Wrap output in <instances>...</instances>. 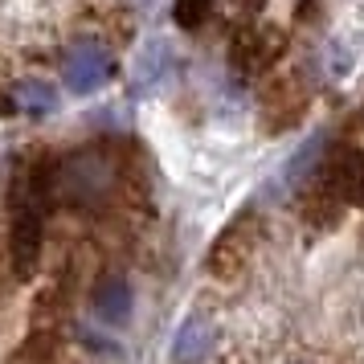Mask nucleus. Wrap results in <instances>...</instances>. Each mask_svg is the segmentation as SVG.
Segmentation results:
<instances>
[{"label": "nucleus", "instance_id": "nucleus-9", "mask_svg": "<svg viewBox=\"0 0 364 364\" xmlns=\"http://www.w3.org/2000/svg\"><path fill=\"white\" fill-rule=\"evenodd\" d=\"M319 156H323V135H311V139L287 160V168H282V188H303L307 176L319 168Z\"/></svg>", "mask_w": 364, "mask_h": 364}, {"label": "nucleus", "instance_id": "nucleus-4", "mask_svg": "<svg viewBox=\"0 0 364 364\" xmlns=\"http://www.w3.org/2000/svg\"><path fill=\"white\" fill-rule=\"evenodd\" d=\"M250 246H254V221H250V213H246V217H237L230 230L217 237L213 254H209V270L221 274V279H230L233 270L250 258Z\"/></svg>", "mask_w": 364, "mask_h": 364}, {"label": "nucleus", "instance_id": "nucleus-7", "mask_svg": "<svg viewBox=\"0 0 364 364\" xmlns=\"http://www.w3.org/2000/svg\"><path fill=\"white\" fill-rule=\"evenodd\" d=\"M209 348H213V328H209V319H184L181 331H176V340H172V364H200L209 356Z\"/></svg>", "mask_w": 364, "mask_h": 364}, {"label": "nucleus", "instance_id": "nucleus-2", "mask_svg": "<svg viewBox=\"0 0 364 364\" xmlns=\"http://www.w3.org/2000/svg\"><path fill=\"white\" fill-rule=\"evenodd\" d=\"M111 184H115L111 160L99 151H78L58 172V197H66L70 205H95L99 197L111 193Z\"/></svg>", "mask_w": 364, "mask_h": 364}, {"label": "nucleus", "instance_id": "nucleus-3", "mask_svg": "<svg viewBox=\"0 0 364 364\" xmlns=\"http://www.w3.org/2000/svg\"><path fill=\"white\" fill-rule=\"evenodd\" d=\"M62 78H66L70 95H95L115 78V62L111 53L95 46V41H82L66 53V66H62Z\"/></svg>", "mask_w": 364, "mask_h": 364}, {"label": "nucleus", "instance_id": "nucleus-8", "mask_svg": "<svg viewBox=\"0 0 364 364\" xmlns=\"http://www.w3.org/2000/svg\"><path fill=\"white\" fill-rule=\"evenodd\" d=\"M9 102H13V111H25V115H50L58 107V90L41 78H25V82L13 86Z\"/></svg>", "mask_w": 364, "mask_h": 364}, {"label": "nucleus", "instance_id": "nucleus-6", "mask_svg": "<svg viewBox=\"0 0 364 364\" xmlns=\"http://www.w3.org/2000/svg\"><path fill=\"white\" fill-rule=\"evenodd\" d=\"M95 315H99L102 323H111V328H119V323H127L132 319V307H135V295H132V282L123 279V274H107V279L95 287Z\"/></svg>", "mask_w": 364, "mask_h": 364}, {"label": "nucleus", "instance_id": "nucleus-1", "mask_svg": "<svg viewBox=\"0 0 364 364\" xmlns=\"http://www.w3.org/2000/svg\"><path fill=\"white\" fill-rule=\"evenodd\" d=\"M46 197L50 176H17L13 184V270L29 279L41 254V225H46Z\"/></svg>", "mask_w": 364, "mask_h": 364}, {"label": "nucleus", "instance_id": "nucleus-11", "mask_svg": "<svg viewBox=\"0 0 364 364\" xmlns=\"http://www.w3.org/2000/svg\"><path fill=\"white\" fill-rule=\"evenodd\" d=\"M209 13H213V0H176L172 4V21L181 29H200L209 21Z\"/></svg>", "mask_w": 364, "mask_h": 364}, {"label": "nucleus", "instance_id": "nucleus-10", "mask_svg": "<svg viewBox=\"0 0 364 364\" xmlns=\"http://www.w3.org/2000/svg\"><path fill=\"white\" fill-rule=\"evenodd\" d=\"M160 62H168V46H164V41H151L148 50L139 53V62H135V78H139L144 86L156 82V78L168 70V66H160Z\"/></svg>", "mask_w": 364, "mask_h": 364}, {"label": "nucleus", "instance_id": "nucleus-5", "mask_svg": "<svg viewBox=\"0 0 364 364\" xmlns=\"http://www.w3.org/2000/svg\"><path fill=\"white\" fill-rule=\"evenodd\" d=\"M287 50V37L279 29H254V33H242L233 41V66L254 74L262 66H274V58Z\"/></svg>", "mask_w": 364, "mask_h": 364}]
</instances>
